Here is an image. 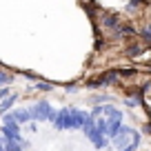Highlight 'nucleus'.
<instances>
[{
    "instance_id": "obj_2",
    "label": "nucleus",
    "mask_w": 151,
    "mask_h": 151,
    "mask_svg": "<svg viewBox=\"0 0 151 151\" xmlns=\"http://www.w3.org/2000/svg\"><path fill=\"white\" fill-rule=\"evenodd\" d=\"M133 136H136V129H131V127H127V124H122V129H120V133L116 138H111V142H113V147L116 149H124V147H129L133 142Z\"/></svg>"
},
{
    "instance_id": "obj_8",
    "label": "nucleus",
    "mask_w": 151,
    "mask_h": 151,
    "mask_svg": "<svg viewBox=\"0 0 151 151\" xmlns=\"http://www.w3.org/2000/svg\"><path fill=\"white\" fill-rule=\"evenodd\" d=\"M140 140H142L140 133L136 131V136H133V142H131L129 147H124V149H120V151H138V147H140Z\"/></svg>"
},
{
    "instance_id": "obj_1",
    "label": "nucleus",
    "mask_w": 151,
    "mask_h": 151,
    "mask_svg": "<svg viewBox=\"0 0 151 151\" xmlns=\"http://www.w3.org/2000/svg\"><path fill=\"white\" fill-rule=\"evenodd\" d=\"M89 116H91V113H85V111H80V109L65 107V109L58 111L53 124H56V129H85Z\"/></svg>"
},
{
    "instance_id": "obj_11",
    "label": "nucleus",
    "mask_w": 151,
    "mask_h": 151,
    "mask_svg": "<svg viewBox=\"0 0 151 151\" xmlns=\"http://www.w3.org/2000/svg\"><path fill=\"white\" fill-rule=\"evenodd\" d=\"M7 82H11V76L5 73V71H0V85H7Z\"/></svg>"
},
{
    "instance_id": "obj_13",
    "label": "nucleus",
    "mask_w": 151,
    "mask_h": 151,
    "mask_svg": "<svg viewBox=\"0 0 151 151\" xmlns=\"http://www.w3.org/2000/svg\"><path fill=\"white\" fill-rule=\"evenodd\" d=\"M149 20H151V16H149Z\"/></svg>"
},
{
    "instance_id": "obj_9",
    "label": "nucleus",
    "mask_w": 151,
    "mask_h": 151,
    "mask_svg": "<svg viewBox=\"0 0 151 151\" xmlns=\"http://www.w3.org/2000/svg\"><path fill=\"white\" fill-rule=\"evenodd\" d=\"M14 102H16V96H9V98H7L5 102L0 104V111H7V109H9V107H11Z\"/></svg>"
},
{
    "instance_id": "obj_12",
    "label": "nucleus",
    "mask_w": 151,
    "mask_h": 151,
    "mask_svg": "<svg viewBox=\"0 0 151 151\" xmlns=\"http://www.w3.org/2000/svg\"><path fill=\"white\" fill-rule=\"evenodd\" d=\"M7 93H9V89H0V98H5Z\"/></svg>"
},
{
    "instance_id": "obj_6",
    "label": "nucleus",
    "mask_w": 151,
    "mask_h": 151,
    "mask_svg": "<svg viewBox=\"0 0 151 151\" xmlns=\"http://www.w3.org/2000/svg\"><path fill=\"white\" fill-rule=\"evenodd\" d=\"M142 49H145V47H142L140 42H131V45H127V51H124V53H127L129 58H138L142 53Z\"/></svg>"
},
{
    "instance_id": "obj_5",
    "label": "nucleus",
    "mask_w": 151,
    "mask_h": 151,
    "mask_svg": "<svg viewBox=\"0 0 151 151\" xmlns=\"http://www.w3.org/2000/svg\"><path fill=\"white\" fill-rule=\"evenodd\" d=\"M138 38H140L145 45H151V20L138 27Z\"/></svg>"
},
{
    "instance_id": "obj_10",
    "label": "nucleus",
    "mask_w": 151,
    "mask_h": 151,
    "mask_svg": "<svg viewBox=\"0 0 151 151\" xmlns=\"http://www.w3.org/2000/svg\"><path fill=\"white\" fill-rule=\"evenodd\" d=\"M36 89H40V91H51V89H53V85H49V82H38Z\"/></svg>"
},
{
    "instance_id": "obj_3",
    "label": "nucleus",
    "mask_w": 151,
    "mask_h": 151,
    "mask_svg": "<svg viewBox=\"0 0 151 151\" xmlns=\"http://www.w3.org/2000/svg\"><path fill=\"white\" fill-rule=\"evenodd\" d=\"M31 116L33 120H56L58 113L51 109L49 102H38L36 107H31Z\"/></svg>"
},
{
    "instance_id": "obj_7",
    "label": "nucleus",
    "mask_w": 151,
    "mask_h": 151,
    "mask_svg": "<svg viewBox=\"0 0 151 151\" xmlns=\"http://www.w3.org/2000/svg\"><path fill=\"white\" fill-rule=\"evenodd\" d=\"M96 127H98V131L100 133H104V136H109V118H100V120H96Z\"/></svg>"
},
{
    "instance_id": "obj_4",
    "label": "nucleus",
    "mask_w": 151,
    "mask_h": 151,
    "mask_svg": "<svg viewBox=\"0 0 151 151\" xmlns=\"http://www.w3.org/2000/svg\"><path fill=\"white\" fill-rule=\"evenodd\" d=\"M120 16L118 14H113V11H102L100 14V20H98V24L102 29H109V31H113V29H118L120 27Z\"/></svg>"
}]
</instances>
